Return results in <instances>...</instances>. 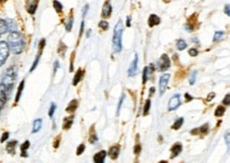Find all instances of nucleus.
Here are the masks:
<instances>
[{
    "instance_id": "obj_18",
    "label": "nucleus",
    "mask_w": 230,
    "mask_h": 163,
    "mask_svg": "<svg viewBox=\"0 0 230 163\" xmlns=\"http://www.w3.org/2000/svg\"><path fill=\"white\" fill-rule=\"evenodd\" d=\"M73 119H74V116H68V118H65V119H64L63 128L65 129V130L69 129V128L72 126V123H73Z\"/></svg>"
},
{
    "instance_id": "obj_15",
    "label": "nucleus",
    "mask_w": 230,
    "mask_h": 163,
    "mask_svg": "<svg viewBox=\"0 0 230 163\" xmlns=\"http://www.w3.org/2000/svg\"><path fill=\"white\" fill-rule=\"evenodd\" d=\"M112 11V5H110V3L109 2H105L104 7H103V10H102V17L110 16Z\"/></svg>"
},
{
    "instance_id": "obj_56",
    "label": "nucleus",
    "mask_w": 230,
    "mask_h": 163,
    "mask_svg": "<svg viewBox=\"0 0 230 163\" xmlns=\"http://www.w3.org/2000/svg\"><path fill=\"white\" fill-rule=\"evenodd\" d=\"M2 1H3V0H0V3H1V2H2Z\"/></svg>"
},
{
    "instance_id": "obj_12",
    "label": "nucleus",
    "mask_w": 230,
    "mask_h": 163,
    "mask_svg": "<svg viewBox=\"0 0 230 163\" xmlns=\"http://www.w3.org/2000/svg\"><path fill=\"white\" fill-rule=\"evenodd\" d=\"M5 24H7V32H17V24L13 19H7Z\"/></svg>"
},
{
    "instance_id": "obj_42",
    "label": "nucleus",
    "mask_w": 230,
    "mask_h": 163,
    "mask_svg": "<svg viewBox=\"0 0 230 163\" xmlns=\"http://www.w3.org/2000/svg\"><path fill=\"white\" fill-rule=\"evenodd\" d=\"M134 153H135V155H139L140 153H141V145L140 144H137L135 147H134Z\"/></svg>"
},
{
    "instance_id": "obj_27",
    "label": "nucleus",
    "mask_w": 230,
    "mask_h": 163,
    "mask_svg": "<svg viewBox=\"0 0 230 163\" xmlns=\"http://www.w3.org/2000/svg\"><path fill=\"white\" fill-rule=\"evenodd\" d=\"M176 47L178 50H185L187 48V42L185 41L184 39H178L177 40V44H176Z\"/></svg>"
},
{
    "instance_id": "obj_4",
    "label": "nucleus",
    "mask_w": 230,
    "mask_h": 163,
    "mask_svg": "<svg viewBox=\"0 0 230 163\" xmlns=\"http://www.w3.org/2000/svg\"><path fill=\"white\" fill-rule=\"evenodd\" d=\"M10 49L7 46V41H0V67L4 65L7 61V57H9Z\"/></svg>"
},
{
    "instance_id": "obj_29",
    "label": "nucleus",
    "mask_w": 230,
    "mask_h": 163,
    "mask_svg": "<svg viewBox=\"0 0 230 163\" xmlns=\"http://www.w3.org/2000/svg\"><path fill=\"white\" fill-rule=\"evenodd\" d=\"M72 26H73V17L70 16L69 19H68L67 22H66V24H65L66 31H67V32H70V31H71V29H72Z\"/></svg>"
},
{
    "instance_id": "obj_53",
    "label": "nucleus",
    "mask_w": 230,
    "mask_h": 163,
    "mask_svg": "<svg viewBox=\"0 0 230 163\" xmlns=\"http://www.w3.org/2000/svg\"><path fill=\"white\" fill-rule=\"evenodd\" d=\"M126 26L127 27H130V17L128 16L127 19H126Z\"/></svg>"
},
{
    "instance_id": "obj_30",
    "label": "nucleus",
    "mask_w": 230,
    "mask_h": 163,
    "mask_svg": "<svg viewBox=\"0 0 230 163\" xmlns=\"http://www.w3.org/2000/svg\"><path fill=\"white\" fill-rule=\"evenodd\" d=\"M53 7L57 13H60V12L63 11V5H62V3H60V1H57V0H54L53 1Z\"/></svg>"
},
{
    "instance_id": "obj_47",
    "label": "nucleus",
    "mask_w": 230,
    "mask_h": 163,
    "mask_svg": "<svg viewBox=\"0 0 230 163\" xmlns=\"http://www.w3.org/2000/svg\"><path fill=\"white\" fill-rule=\"evenodd\" d=\"M225 14L227 15V16H229V15H230V7H229V4H226L225 5Z\"/></svg>"
},
{
    "instance_id": "obj_41",
    "label": "nucleus",
    "mask_w": 230,
    "mask_h": 163,
    "mask_svg": "<svg viewBox=\"0 0 230 163\" xmlns=\"http://www.w3.org/2000/svg\"><path fill=\"white\" fill-rule=\"evenodd\" d=\"M189 54H190L191 56H197V54H198V51H197V49H195V48H191L190 50H189Z\"/></svg>"
},
{
    "instance_id": "obj_16",
    "label": "nucleus",
    "mask_w": 230,
    "mask_h": 163,
    "mask_svg": "<svg viewBox=\"0 0 230 163\" xmlns=\"http://www.w3.org/2000/svg\"><path fill=\"white\" fill-rule=\"evenodd\" d=\"M159 23H160V18H159L157 15L152 14L151 16L149 17V26L151 27V28L157 26V24H159Z\"/></svg>"
},
{
    "instance_id": "obj_49",
    "label": "nucleus",
    "mask_w": 230,
    "mask_h": 163,
    "mask_svg": "<svg viewBox=\"0 0 230 163\" xmlns=\"http://www.w3.org/2000/svg\"><path fill=\"white\" fill-rule=\"evenodd\" d=\"M88 9H89V5L88 4H86L85 7H84V9H83V16H85V15L87 14V11H88Z\"/></svg>"
},
{
    "instance_id": "obj_32",
    "label": "nucleus",
    "mask_w": 230,
    "mask_h": 163,
    "mask_svg": "<svg viewBox=\"0 0 230 163\" xmlns=\"http://www.w3.org/2000/svg\"><path fill=\"white\" fill-rule=\"evenodd\" d=\"M226 111V108L224 106H219V107H216V110H215V116H222Z\"/></svg>"
},
{
    "instance_id": "obj_33",
    "label": "nucleus",
    "mask_w": 230,
    "mask_h": 163,
    "mask_svg": "<svg viewBox=\"0 0 230 163\" xmlns=\"http://www.w3.org/2000/svg\"><path fill=\"white\" fill-rule=\"evenodd\" d=\"M150 108H151V100H147L144 104V110H143V116H147V113L150 112Z\"/></svg>"
},
{
    "instance_id": "obj_39",
    "label": "nucleus",
    "mask_w": 230,
    "mask_h": 163,
    "mask_svg": "<svg viewBox=\"0 0 230 163\" xmlns=\"http://www.w3.org/2000/svg\"><path fill=\"white\" fill-rule=\"evenodd\" d=\"M98 141V137H97V135H95V133H91L90 137H89V142L90 143H95Z\"/></svg>"
},
{
    "instance_id": "obj_43",
    "label": "nucleus",
    "mask_w": 230,
    "mask_h": 163,
    "mask_svg": "<svg viewBox=\"0 0 230 163\" xmlns=\"http://www.w3.org/2000/svg\"><path fill=\"white\" fill-rule=\"evenodd\" d=\"M225 140H226V144H227V147L229 148V147H230V133H229V131H227V133H226Z\"/></svg>"
},
{
    "instance_id": "obj_40",
    "label": "nucleus",
    "mask_w": 230,
    "mask_h": 163,
    "mask_svg": "<svg viewBox=\"0 0 230 163\" xmlns=\"http://www.w3.org/2000/svg\"><path fill=\"white\" fill-rule=\"evenodd\" d=\"M84 150H85V145L84 144H81L79 147H77V156H80V155H82L84 153Z\"/></svg>"
},
{
    "instance_id": "obj_17",
    "label": "nucleus",
    "mask_w": 230,
    "mask_h": 163,
    "mask_svg": "<svg viewBox=\"0 0 230 163\" xmlns=\"http://www.w3.org/2000/svg\"><path fill=\"white\" fill-rule=\"evenodd\" d=\"M83 75H84V71L82 69H79L77 71V73H75L74 77H73V86H77V84H79L80 82H81V79H83Z\"/></svg>"
},
{
    "instance_id": "obj_23",
    "label": "nucleus",
    "mask_w": 230,
    "mask_h": 163,
    "mask_svg": "<svg viewBox=\"0 0 230 163\" xmlns=\"http://www.w3.org/2000/svg\"><path fill=\"white\" fill-rule=\"evenodd\" d=\"M153 69H154V66L153 65H151L150 67H145V68H144V70H143V84H145V83H147V77H149L150 73L152 72V70H153Z\"/></svg>"
},
{
    "instance_id": "obj_3",
    "label": "nucleus",
    "mask_w": 230,
    "mask_h": 163,
    "mask_svg": "<svg viewBox=\"0 0 230 163\" xmlns=\"http://www.w3.org/2000/svg\"><path fill=\"white\" fill-rule=\"evenodd\" d=\"M122 33H123V22L119 20L115 27L114 35H112V46H114V50L116 52H120L122 49V44H121Z\"/></svg>"
},
{
    "instance_id": "obj_46",
    "label": "nucleus",
    "mask_w": 230,
    "mask_h": 163,
    "mask_svg": "<svg viewBox=\"0 0 230 163\" xmlns=\"http://www.w3.org/2000/svg\"><path fill=\"white\" fill-rule=\"evenodd\" d=\"M60 136H57V138L54 140V141H55V142H54V147H55V148H57V147H58V144H60Z\"/></svg>"
},
{
    "instance_id": "obj_38",
    "label": "nucleus",
    "mask_w": 230,
    "mask_h": 163,
    "mask_svg": "<svg viewBox=\"0 0 230 163\" xmlns=\"http://www.w3.org/2000/svg\"><path fill=\"white\" fill-rule=\"evenodd\" d=\"M196 75H197V71H193L191 73V77H190V85H193L195 83V79H196Z\"/></svg>"
},
{
    "instance_id": "obj_31",
    "label": "nucleus",
    "mask_w": 230,
    "mask_h": 163,
    "mask_svg": "<svg viewBox=\"0 0 230 163\" xmlns=\"http://www.w3.org/2000/svg\"><path fill=\"white\" fill-rule=\"evenodd\" d=\"M224 35H225V32H224V31H217V32L214 34L213 41H219V40H221V38L223 37Z\"/></svg>"
},
{
    "instance_id": "obj_14",
    "label": "nucleus",
    "mask_w": 230,
    "mask_h": 163,
    "mask_svg": "<svg viewBox=\"0 0 230 163\" xmlns=\"http://www.w3.org/2000/svg\"><path fill=\"white\" fill-rule=\"evenodd\" d=\"M37 7H38V0H33L32 2L29 3L28 7H27V11H28L31 15H34L36 10H37Z\"/></svg>"
},
{
    "instance_id": "obj_35",
    "label": "nucleus",
    "mask_w": 230,
    "mask_h": 163,
    "mask_svg": "<svg viewBox=\"0 0 230 163\" xmlns=\"http://www.w3.org/2000/svg\"><path fill=\"white\" fill-rule=\"evenodd\" d=\"M124 98H125V96L124 94H122L120 98V101H119V104H118V108H117V114L119 116V113H120V110H121V107H122V104H123L124 102Z\"/></svg>"
},
{
    "instance_id": "obj_2",
    "label": "nucleus",
    "mask_w": 230,
    "mask_h": 163,
    "mask_svg": "<svg viewBox=\"0 0 230 163\" xmlns=\"http://www.w3.org/2000/svg\"><path fill=\"white\" fill-rule=\"evenodd\" d=\"M17 79V68L15 66L9 67L1 76V84L7 88V90L11 93L12 89L14 87L15 82Z\"/></svg>"
},
{
    "instance_id": "obj_1",
    "label": "nucleus",
    "mask_w": 230,
    "mask_h": 163,
    "mask_svg": "<svg viewBox=\"0 0 230 163\" xmlns=\"http://www.w3.org/2000/svg\"><path fill=\"white\" fill-rule=\"evenodd\" d=\"M7 46L13 54H20L25 49V39L21 33L12 32L7 37Z\"/></svg>"
},
{
    "instance_id": "obj_11",
    "label": "nucleus",
    "mask_w": 230,
    "mask_h": 163,
    "mask_svg": "<svg viewBox=\"0 0 230 163\" xmlns=\"http://www.w3.org/2000/svg\"><path fill=\"white\" fill-rule=\"evenodd\" d=\"M106 150H101L98 154H95L93 156V162L95 163H104L105 158H106Z\"/></svg>"
},
{
    "instance_id": "obj_26",
    "label": "nucleus",
    "mask_w": 230,
    "mask_h": 163,
    "mask_svg": "<svg viewBox=\"0 0 230 163\" xmlns=\"http://www.w3.org/2000/svg\"><path fill=\"white\" fill-rule=\"evenodd\" d=\"M182 124H184V118H179V119L176 120V122L174 123V125L172 126V129L177 130V129H179V128L182 126Z\"/></svg>"
},
{
    "instance_id": "obj_25",
    "label": "nucleus",
    "mask_w": 230,
    "mask_h": 163,
    "mask_svg": "<svg viewBox=\"0 0 230 163\" xmlns=\"http://www.w3.org/2000/svg\"><path fill=\"white\" fill-rule=\"evenodd\" d=\"M42 50H39V52H38V54H37V55H36V58H35V59H34V61H33L32 67H31V69H30L31 72H32V71L35 69V68L37 67L38 61H39V59H40V55H42Z\"/></svg>"
},
{
    "instance_id": "obj_10",
    "label": "nucleus",
    "mask_w": 230,
    "mask_h": 163,
    "mask_svg": "<svg viewBox=\"0 0 230 163\" xmlns=\"http://www.w3.org/2000/svg\"><path fill=\"white\" fill-rule=\"evenodd\" d=\"M119 154H120V145L119 144H116V145H114V146H112L109 149V151H108V156H109L112 160L118 158Z\"/></svg>"
},
{
    "instance_id": "obj_5",
    "label": "nucleus",
    "mask_w": 230,
    "mask_h": 163,
    "mask_svg": "<svg viewBox=\"0 0 230 163\" xmlns=\"http://www.w3.org/2000/svg\"><path fill=\"white\" fill-rule=\"evenodd\" d=\"M10 94H11V93H10L9 91L7 90V88L0 83V111L2 110V108L4 107V105L7 104Z\"/></svg>"
},
{
    "instance_id": "obj_9",
    "label": "nucleus",
    "mask_w": 230,
    "mask_h": 163,
    "mask_svg": "<svg viewBox=\"0 0 230 163\" xmlns=\"http://www.w3.org/2000/svg\"><path fill=\"white\" fill-rule=\"evenodd\" d=\"M137 67H138V55L136 54L135 55V58H134V61H132L130 64V68H128V76H134L137 72Z\"/></svg>"
},
{
    "instance_id": "obj_7",
    "label": "nucleus",
    "mask_w": 230,
    "mask_h": 163,
    "mask_svg": "<svg viewBox=\"0 0 230 163\" xmlns=\"http://www.w3.org/2000/svg\"><path fill=\"white\" fill-rule=\"evenodd\" d=\"M169 79H170V74L161 75L160 79H159V93H160V96H162L163 93H164L165 89H167V87Z\"/></svg>"
},
{
    "instance_id": "obj_48",
    "label": "nucleus",
    "mask_w": 230,
    "mask_h": 163,
    "mask_svg": "<svg viewBox=\"0 0 230 163\" xmlns=\"http://www.w3.org/2000/svg\"><path fill=\"white\" fill-rule=\"evenodd\" d=\"M58 67H60V64H58L57 61H55V63H54V68H53V72L56 73V71H57Z\"/></svg>"
},
{
    "instance_id": "obj_21",
    "label": "nucleus",
    "mask_w": 230,
    "mask_h": 163,
    "mask_svg": "<svg viewBox=\"0 0 230 163\" xmlns=\"http://www.w3.org/2000/svg\"><path fill=\"white\" fill-rule=\"evenodd\" d=\"M29 147H30V142H29V141H26L25 143L21 144V146H20L21 157H23V158H27V157H28V153H27V150H28Z\"/></svg>"
},
{
    "instance_id": "obj_55",
    "label": "nucleus",
    "mask_w": 230,
    "mask_h": 163,
    "mask_svg": "<svg viewBox=\"0 0 230 163\" xmlns=\"http://www.w3.org/2000/svg\"><path fill=\"white\" fill-rule=\"evenodd\" d=\"M159 163H167V161H164V160H162V161H160Z\"/></svg>"
},
{
    "instance_id": "obj_19",
    "label": "nucleus",
    "mask_w": 230,
    "mask_h": 163,
    "mask_svg": "<svg viewBox=\"0 0 230 163\" xmlns=\"http://www.w3.org/2000/svg\"><path fill=\"white\" fill-rule=\"evenodd\" d=\"M42 119H36L33 123V129H32V133H36L40 130V128H42Z\"/></svg>"
},
{
    "instance_id": "obj_37",
    "label": "nucleus",
    "mask_w": 230,
    "mask_h": 163,
    "mask_svg": "<svg viewBox=\"0 0 230 163\" xmlns=\"http://www.w3.org/2000/svg\"><path fill=\"white\" fill-rule=\"evenodd\" d=\"M55 109H56L55 103H52L51 106H50V110H49V116L51 118V119L53 118V114H54V111H55Z\"/></svg>"
},
{
    "instance_id": "obj_52",
    "label": "nucleus",
    "mask_w": 230,
    "mask_h": 163,
    "mask_svg": "<svg viewBox=\"0 0 230 163\" xmlns=\"http://www.w3.org/2000/svg\"><path fill=\"white\" fill-rule=\"evenodd\" d=\"M185 96H186V101H187V102H190V101L193 100L192 96H190V94H188V93H186V94H185Z\"/></svg>"
},
{
    "instance_id": "obj_22",
    "label": "nucleus",
    "mask_w": 230,
    "mask_h": 163,
    "mask_svg": "<svg viewBox=\"0 0 230 163\" xmlns=\"http://www.w3.org/2000/svg\"><path fill=\"white\" fill-rule=\"evenodd\" d=\"M17 145V141L16 140H13V141H10L9 143L7 144V150L9 151L11 155L15 154V147Z\"/></svg>"
},
{
    "instance_id": "obj_45",
    "label": "nucleus",
    "mask_w": 230,
    "mask_h": 163,
    "mask_svg": "<svg viewBox=\"0 0 230 163\" xmlns=\"http://www.w3.org/2000/svg\"><path fill=\"white\" fill-rule=\"evenodd\" d=\"M223 103L226 105V106H228V105L230 104V96H229V94H227V96H225V99H224Z\"/></svg>"
},
{
    "instance_id": "obj_6",
    "label": "nucleus",
    "mask_w": 230,
    "mask_h": 163,
    "mask_svg": "<svg viewBox=\"0 0 230 163\" xmlns=\"http://www.w3.org/2000/svg\"><path fill=\"white\" fill-rule=\"evenodd\" d=\"M170 65H171V61H170V58L167 54H162L160 57V59L158 61V64H157V67H158V70L159 71H165L170 68Z\"/></svg>"
},
{
    "instance_id": "obj_20",
    "label": "nucleus",
    "mask_w": 230,
    "mask_h": 163,
    "mask_svg": "<svg viewBox=\"0 0 230 163\" xmlns=\"http://www.w3.org/2000/svg\"><path fill=\"white\" fill-rule=\"evenodd\" d=\"M77 106H79V102H77V100H72L71 102L68 104L67 106V112H74L75 110H77Z\"/></svg>"
},
{
    "instance_id": "obj_34",
    "label": "nucleus",
    "mask_w": 230,
    "mask_h": 163,
    "mask_svg": "<svg viewBox=\"0 0 230 163\" xmlns=\"http://www.w3.org/2000/svg\"><path fill=\"white\" fill-rule=\"evenodd\" d=\"M198 130H199V133H202V135H207V133H209V126H208V124H204L202 127L198 128Z\"/></svg>"
},
{
    "instance_id": "obj_36",
    "label": "nucleus",
    "mask_w": 230,
    "mask_h": 163,
    "mask_svg": "<svg viewBox=\"0 0 230 163\" xmlns=\"http://www.w3.org/2000/svg\"><path fill=\"white\" fill-rule=\"evenodd\" d=\"M108 22L107 21H104V20H102V21H100V23H99V28H101L102 30H105L106 31L107 29H108Z\"/></svg>"
},
{
    "instance_id": "obj_8",
    "label": "nucleus",
    "mask_w": 230,
    "mask_h": 163,
    "mask_svg": "<svg viewBox=\"0 0 230 163\" xmlns=\"http://www.w3.org/2000/svg\"><path fill=\"white\" fill-rule=\"evenodd\" d=\"M180 103H181L180 96H179V94H175V96L170 100V102H169V108H167V109L170 110V111L175 110L179 105H180Z\"/></svg>"
},
{
    "instance_id": "obj_28",
    "label": "nucleus",
    "mask_w": 230,
    "mask_h": 163,
    "mask_svg": "<svg viewBox=\"0 0 230 163\" xmlns=\"http://www.w3.org/2000/svg\"><path fill=\"white\" fill-rule=\"evenodd\" d=\"M7 32V24H5V20L0 18V36H2L4 33Z\"/></svg>"
},
{
    "instance_id": "obj_50",
    "label": "nucleus",
    "mask_w": 230,
    "mask_h": 163,
    "mask_svg": "<svg viewBox=\"0 0 230 163\" xmlns=\"http://www.w3.org/2000/svg\"><path fill=\"white\" fill-rule=\"evenodd\" d=\"M83 32H84V21H82L81 29H80V36H82V35H83Z\"/></svg>"
},
{
    "instance_id": "obj_51",
    "label": "nucleus",
    "mask_w": 230,
    "mask_h": 163,
    "mask_svg": "<svg viewBox=\"0 0 230 163\" xmlns=\"http://www.w3.org/2000/svg\"><path fill=\"white\" fill-rule=\"evenodd\" d=\"M214 96H215V93H214V92L210 93L209 96H207V101H211V100H212V99H213V98H214Z\"/></svg>"
},
{
    "instance_id": "obj_44",
    "label": "nucleus",
    "mask_w": 230,
    "mask_h": 163,
    "mask_svg": "<svg viewBox=\"0 0 230 163\" xmlns=\"http://www.w3.org/2000/svg\"><path fill=\"white\" fill-rule=\"evenodd\" d=\"M9 133H3V135H2V137H1V139H0V142H1V143H3V142H4V141H7V138H9Z\"/></svg>"
},
{
    "instance_id": "obj_13",
    "label": "nucleus",
    "mask_w": 230,
    "mask_h": 163,
    "mask_svg": "<svg viewBox=\"0 0 230 163\" xmlns=\"http://www.w3.org/2000/svg\"><path fill=\"white\" fill-rule=\"evenodd\" d=\"M171 151H172V155H171V158H175L177 157L181 151H182V145L180 143H176L171 147Z\"/></svg>"
},
{
    "instance_id": "obj_24",
    "label": "nucleus",
    "mask_w": 230,
    "mask_h": 163,
    "mask_svg": "<svg viewBox=\"0 0 230 163\" xmlns=\"http://www.w3.org/2000/svg\"><path fill=\"white\" fill-rule=\"evenodd\" d=\"M23 87H25V81H21L20 85L18 87V90H17V94H16V98H15V102H18L20 100V96H21V93H22V90H23Z\"/></svg>"
},
{
    "instance_id": "obj_54",
    "label": "nucleus",
    "mask_w": 230,
    "mask_h": 163,
    "mask_svg": "<svg viewBox=\"0 0 230 163\" xmlns=\"http://www.w3.org/2000/svg\"><path fill=\"white\" fill-rule=\"evenodd\" d=\"M154 91H155V88H153V87H152V88H151V93H154Z\"/></svg>"
}]
</instances>
